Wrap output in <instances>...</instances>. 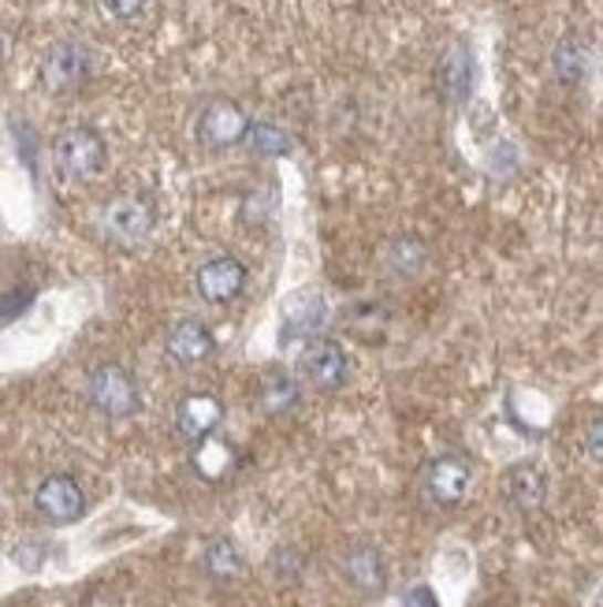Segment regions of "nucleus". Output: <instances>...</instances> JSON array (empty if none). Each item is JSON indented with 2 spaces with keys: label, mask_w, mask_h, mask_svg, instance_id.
<instances>
[{
  "label": "nucleus",
  "mask_w": 603,
  "mask_h": 607,
  "mask_svg": "<svg viewBox=\"0 0 603 607\" xmlns=\"http://www.w3.org/2000/svg\"><path fill=\"white\" fill-rule=\"evenodd\" d=\"M153 224H157V209H153V202L142 198V194H116L97 216L101 235H105L112 246H119V250L146 243Z\"/></svg>",
  "instance_id": "1"
},
{
  "label": "nucleus",
  "mask_w": 603,
  "mask_h": 607,
  "mask_svg": "<svg viewBox=\"0 0 603 607\" xmlns=\"http://www.w3.org/2000/svg\"><path fill=\"white\" fill-rule=\"evenodd\" d=\"M53 161H56V172L64 179L86 183V179H97L101 172H105L108 146L94 127H71L56 138Z\"/></svg>",
  "instance_id": "2"
},
{
  "label": "nucleus",
  "mask_w": 603,
  "mask_h": 607,
  "mask_svg": "<svg viewBox=\"0 0 603 607\" xmlns=\"http://www.w3.org/2000/svg\"><path fill=\"white\" fill-rule=\"evenodd\" d=\"M97 71L94 49L83 41H60L49 49V56L42 60V82L53 94H71V90H83Z\"/></svg>",
  "instance_id": "3"
},
{
  "label": "nucleus",
  "mask_w": 603,
  "mask_h": 607,
  "mask_svg": "<svg viewBox=\"0 0 603 607\" xmlns=\"http://www.w3.org/2000/svg\"><path fill=\"white\" fill-rule=\"evenodd\" d=\"M90 403L108 418H131L138 410V384L124 366L105 362L90 373Z\"/></svg>",
  "instance_id": "4"
},
{
  "label": "nucleus",
  "mask_w": 603,
  "mask_h": 607,
  "mask_svg": "<svg viewBox=\"0 0 603 607\" xmlns=\"http://www.w3.org/2000/svg\"><path fill=\"white\" fill-rule=\"evenodd\" d=\"M299 373L310 380L316 392H340L351 366H346V351L335 339H310V347L299 358Z\"/></svg>",
  "instance_id": "5"
},
{
  "label": "nucleus",
  "mask_w": 603,
  "mask_h": 607,
  "mask_svg": "<svg viewBox=\"0 0 603 607\" xmlns=\"http://www.w3.org/2000/svg\"><path fill=\"white\" fill-rule=\"evenodd\" d=\"M34 507L45 522H53V526H71V522H79L86 514V496L67 473H53V477H45L42 485H38Z\"/></svg>",
  "instance_id": "6"
},
{
  "label": "nucleus",
  "mask_w": 603,
  "mask_h": 607,
  "mask_svg": "<svg viewBox=\"0 0 603 607\" xmlns=\"http://www.w3.org/2000/svg\"><path fill=\"white\" fill-rule=\"evenodd\" d=\"M329 321V306L316 291H294L288 302H283V325H280V343L294 347V343H310L316 332Z\"/></svg>",
  "instance_id": "7"
},
{
  "label": "nucleus",
  "mask_w": 603,
  "mask_h": 607,
  "mask_svg": "<svg viewBox=\"0 0 603 607\" xmlns=\"http://www.w3.org/2000/svg\"><path fill=\"white\" fill-rule=\"evenodd\" d=\"M247 131H250V116L239 105H235V101H228V97L209 101L206 112H201V120H198V135L212 150L239 146V142L247 138Z\"/></svg>",
  "instance_id": "8"
},
{
  "label": "nucleus",
  "mask_w": 603,
  "mask_h": 607,
  "mask_svg": "<svg viewBox=\"0 0 603 607\" xmlns=\"http://www.w3.org/2000/svg\"><path fill=\"white\" fill-rule=\"evenodd\" d=\"M469 481H474V470H469V462L458 455H439L436 462H428V470H425V492H428V500L439 503V507L462 503L469 492Z\"/></svg>",
  "instance_id": "9"
},
{
  "label": "nucleus",
  "mask_w": 603,
  "mask_h": 607,
  "mask_svg": "<svg viewBox=\"0 0 603 607\" xmlns=\"http://www.w3.org/2000/svg\"><path fill=\"white\" fill-rule=\"evenodd\" d=\"M247 287V269L235 257H212L198 269V295L212 306H228Z\"/></svg>",
  "instance_id": "10"
},
{
  "label": "nucleus",
  "mask_w": 603,
  "mask_h": 607,
  "mask_svg": "<svg viewBox=\"0 0 603 607\" xmlns=\"http://www.w3.org/2000/svg\"><path fill=\"white\" fill-rule=\"evenodd\" d=\"M223 421V403L217 395L209 392H198V395H187L179 403V414H176V429L183 440H190V444H201L206 436H212V429H217Z\"/></svg>",
  "instance_id": "11"
},
{
  "label": "nucleus",
  "mask_w": 603,
  "mask_h": 607,
  "mask_svg": "<svg viewBox=\"0 0 603 607\" xmlns=\"http://www.w3.org/2000/svg\"><path fill=\"white\" fill-rule=\"evenodd\" d=\"M168 354L176 358L179 366H198L217 351V336L209 332V325H201L198 317H187L168 332Z\"/></svg>",
  "instance_id": "12"
},
{
  "label": "nucleus",
  "mask_w": 603,
  "mask_h": 607,
  "mask_svg": "<svg viewBox=\"0 0 603 607\" xmlns=\"http://www.w3.org/2000/svg\"><path fill=\"white\" fill-rule=\"evenodd\" d=\"M439 86H444L447 101H466L469 86H474V56H469L466 45H451L439 60Z\"/></svg>",
  "instance_id": "13"
},
{
  "label": "nucleus",
  "mask_w": 603,
  "mask_h": 607,
  "mask_svg": "<svg viewBox=\"0 0 603 607\" xmlns=\"http://www.w3.org/2000/svg\"><path fill=\"white\" fill-rule=\"evenodd\" d=\"M544 492H548V481L537 462H521V466L507 473V496L518 511H537L540 503H544Z\"/></svg>",
  "instance_id": "14"
},
{
  "label": "nucleus",
  "mask_w": 603,
  "mask_h": 607,
  "mask_svg": "<svg viewBox=\"0 0 603 607\" xmlns=\"http://www.w3.org/2000/svg\"><path fill=\"white\" fill-rule=\"evenodd\" d=\"M343 574H346V582H351L354 589H362V593H381L384 585H387L384 559H381V552H376V548H354V552H346Z\"/></svg>",
  "instance_id": "15"
},
{
  "label": "nucleus",
  "mask_w": 603,
  "mask_h": 607,
  "mask_svg": "<svg viewBox=\"0 0 603 607\" xmlns=\"http://www.w3.org/2000/svg\"><path fill=\"white\" fill-rule=\"evenodd\" d=\"M551 64H555V79L562 86H578V82H585L589 75V45L581 38H562L555 45Z\"/></svg>",
  "instance_id": "16"
},
{
  "label": "nucleus",
  "mask_w": 603,
  "mask_h": 607,
  "mask_svg": "<svg viewBox=\"0 0 603 607\" xmlns=\"http://www.w3.org/2000/svg\"><path fill=\"white\" fill-rule=\"evenodd\" d=\"M299 407V380L288 373H272L261 388V410L272 418H283Z\"/></svg>",
  "instance_id": "17"
},
{
  "label": "nucleus",
  "mask_w": 603,
  "mask_h": 607,
  "mask_svg": "<svg viewBox=\"0 0 603 607\" xmlns=\"http://www.w3.org/2000/svg\"><path fill=\"white\" fill-rule=\"evenodd\" d=\"M201 563H206V570L217 582H235L242 574V555L231 541H212L206 555H201Z\"/></svg>",
  "instance_id": "18"
},
{
  "label": "nucleus",
  "mask_w": 603,
  "mask_h": 607,
  "mask_svg": "<svg viewBox=\"0 0 603 607\" xmlns=\"http://www.w3.org/2000/svg\"><path fill=\"white\" fill-rule=\"evenodd\" d=\"M247 138H250V150L258 153V157H288L291 153L288 131L272 127V123H250Z\"/></svg>",
  "instance_id": "19"
},
{
  "label": "nucleus",
  "mask_w": 603,
  "mask_h": 607,
  "mask_svg": "<svg viewBox=\"0 0 603 607\" xmlns=\"http://www.w3.org/2000/svg\"><path fill=\"white\" fill-rule=\"evenodd\" d=\"M198 470L206 473V477H223V473H228V466H231V444H223V440H201L198 444Z\"/></svg>",
  "instance_id": "20"
},
{
  "label": "nucleus",
  "mask_w": 603,
  "mask_h": 607,
  "mask_svg": "<svg viewBox=\"0 0 603 607\" xmlns=\"http://www.w3.org/2000/svg\"><path fill=\"white\" fill-rule=\"evenodd\" d=\"M392 265L398 269V276H414L425 265V246L414 243V239L398 243L395 250H392Z\"/></svg>",
  "instance_id": "21"
},
{
  "label": "nucleus",
  "mask_w": 603,
  "mask_h": 607,
  "mask_svg": "<svg viewBox=\"0 0 603 607\" xmlns=\"http://www.w3.org/2000/svg\"><path fill=\"white\" fill-rule=\"evenodd\" d=\"M101 12L108 19H119V23H127V19H135L142 8H146V0H97Z\"/></svg>",
  "instance_id": "22"
},
{
  "label": "nucleus",
  "mask_w": 603,
  "mask_h": 607,
  "mask_svg": "<svg viewBox=\"0 0 603 607\" xmlns=\"http://www.w3.org/2000/svg\"><path fill=\"white\" fill-rule=\"evenodd\" d=\"M403 607H439V596L428 589V585H414V589L403 596Z\"/></svg>",
  "instance_id": "23"
},
{
  "label": "nucleus",
  "mask_w": 603,
  "mask_h": 607,
  "mask_svg": "<svg viewBox=\"0 0 603 607\" xmlns=\"http://www.w3.org/2000/svg\"><path fill=\"white\" fill-rule=\"evenodd\" d=\"M27 302H30V291H23V295H12L4 306H0V321H12V313H15V310H23Z\"/></svg>",
  "instance_id": "24"
},
{
  "label": "nucleus",
  "mask_w": 603,
  "mask_h": 607,
  "mask_svg": "<svg viewBox=\"0 0 603 607\" xmlns=\"http://www.w3.org/2000/svg\"><path fill=\"white\" fill-rule=\"evenodd\" d=\"M15 563L27 570H34L38 563H42V548H15Z\"/></svg>",
  "instance_id": "25"
},
{
  "label": "nucleus",
  "mask_w": 603,
  "mask_h": 607,
  "mask_svg": "<svg viewBox=\"0 0 603 607\" xmlns=\"http://www.w3.org/2000/svg\"><path fill=\"white\" fill-rule=\"evenodd\" d=\"M589 440H592V455L600 459V418L592 421V429H589Z\"/></svg>",
  "instance_id": "26"
}]
</instances>
